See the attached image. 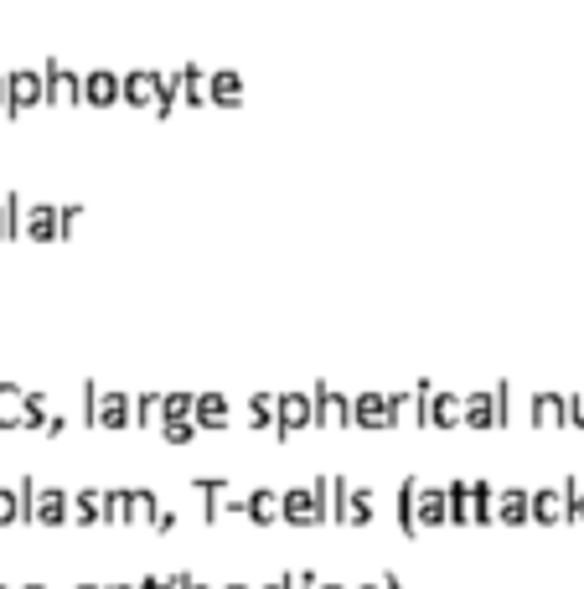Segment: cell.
Wrapping results in <instances>:
<instances>
[{
	"label": "cell",
	"instance_id": "1",
	"mask_svg": "<svg viewBox=\"0 0 584 589\" xmlns=\"http://www.w3.org/2000/svg\"><path fill=\"white\" fill-rule=\"evenodd\" d=\"M450 522L455 527H486V522H497L491 517V507H497V486L491 481H450Z\"/></svg>",
	"mask_w": 584,
	"mask_h": 589
},
{
	"label": "cell",
	"instance_id": "2",
	"mask_svg": "<svg viewBox=\"0 0 584 589\" xmlns=\"http://www.w3.org/2000/svg\"><path fill=\"white\" fill-rule=\"evenodd\" d=\"M285 522L290 527H321L331 522V476H316L311 486L285 491Z\"/></svg>",
	"mask_w": 584,
	"mask_h": 589
},
{
	"label": "cell",
	"instance_id": "3",
	"mask_svg": "<svg viewBox=\"0 0 584 589\" xmlns=\"http://www.w3.org/2000/svg\"><path fill=\"white\" fill-rule=\"evenodd\" d=\"M419 388V429H460L466 424V393H445L435 383H414Z\"/></svg>",
	"mask_w": 584,
	"mask_h": 589
},
{
	"label": "cell",
	"instance_id": "4",
	"mask_svg": "<svg viewBox=\"0 0 584 589\" xmlns=\"http://www.w3.org/2000/svg\"><path fill=\"white\" fill-rule=\"evenodd\" d=\"M32 104H47V78L37 68H16L6 73V104H0V114H21Z\"/></svg>",
	"mask_w": 584,
	"mask_h": 589
},
{
	"label": "cell",
	"instance_id": "5",
	"mask_svg": "<svg viewBox=\"0 0 584 589\" xmlns=\"http://www.w3.org/2000/svg\"><path fill=\"white\" fill-rule=\"evenodd\" d=\"M352 424L367 429V434H383V429H398V414H393V393H357L352 398Z\"/></svg>",
	"mask_w": 584,
	"mask_h": 589
},
{
	"label": "cell",
	"instance_id": "6",
	"mask_svg": "<svg viewBox=\"0 0 584 589\" xmlns=\"http://www.w3.org/2000/svg\"><path fill=\"white\" fill-rule=\"evenodd\" d=\"M125 104L150 109V114L161 119V109H166V73H150V68L125 73Z\"/></svg>",
	"mask_w": 584,
	"mask_h": 589
},
{
	"label": "cell",
	"instance_id": "7",
	"mask_svg": "<svg viewBox=\"0 0 584 589\" xmlns=\"http://www.w3.org/2000/svg\"><path fill=\"white\" fill-rule=\"evenodd\" d=\"M32 522H37V527H63V522H73V496H68L63 486L32 481Z\"/></svg>",
	"mask_w": 584,
	"mask_h": 589
},
{
	"label": "cell",
	"instance_id": "8",
	"mask_svg": "<svg viewBox=\"0 0 584 589\" xmlns=\"http://www.w3.org/2000/svg\"><path fill=\"white\" fill-rule=\"evenodd\" d=\"M316 424V393H280L274 403V434H300Z\"/></svg>",
	"mask_w": 584,
	"mask_h": 589
},
{
	"label": "cell",
	"instance_id": "9",
	"mask_svg": "<svg viewBox=\"0 0 584 589\" xmlns=\"http://www.w3.org/2000/svg\"><path fill=\"white\" fill-rule=\"evenodd\" d=\"M202 491V517L207 522H223V517H243V496L228 491V476H202L197 481Z\"/></svg>",
	"mask_w": 584,
	"mask_h": 589
},
{
	"label": "cell",
	"instance_id": "10",
	"mask_svg": "<svg viewBox=\"0 0 584 589\" xmlns=\"http://www.w3.org/2000/svg\"><path fill=\"white\" fill-rule=\"evenodd\" d=\"M316 429H352V398L336 393L331 383H316Z\"/></svg>",
	"mask_w": 584,
	"mask_h": 589
},
{
	"label": "cell",
	"instance_id": "11",
	"mask_svg": "<svg viewBox=\"0 0 584 589\" xmlns=\"http://www.w3.org/2000/svg\"><path fill=\"white\" fill-rule=\"evenodd\" d=\"M83 104H94V109L125 104V78H119V73H109V68L83 73Z\"/></svg>",
	"mask_w": 584,
	"mask_h": 589
},
{
	"label": "cell",
	"instance_id": "12",
	"mask_svg": "<svg viewBox=\"0 0 584 589\" xmlns=\"http://www.w3.org/2000/svg\"><path fill=\"white\" fill-rule=\"evenodd\" d=\"M135 424V393H114V388H104L99 393V414H94V429H130Z\"/></svg>",
	"mask_w": 584,
	"mask_h": 589
},
{
	"label": "cell",
	"instance_id": "13",
	"mask_svg": "<svg viewBox=\"0 0 584 589\" xmlns=\"http://www.w3.org/2000/svg\"><path fill=\"white\" fill-rule=\"evenodd\" d=\"M414 517H419V533H435V527H445V522H450V491H445V486H424V481H419Z\"/></svg>",
	"mask_w": 584,
	"mask_h": 589
},
{
	"label": "cell",
	"instance_id": "14",
	"mask_svg": "<svg viewBox=\"0 0 584 589\" xmlns=\"http://www.w3.org/2000/svg\"><path fill=\"white\" fill-rule=\"evenodd\" d=\"M491 517H497L502 527H528V522H533V491L502 486V491H497V507H491Z\"/></svg>",
	"mask_w": 584,
	"mask_h": 589
},
{
	"label": "cell",
	"instance_id": "15",
	"mask_svg": "<svg viewBox=\"0 0 584 589\" xmlns=\"http://www.w3.org/2000/svg\"><path fill=\"white\" fill-rule=\"evenodd\" d=\"M42 78H47V104H83V73L63 68V62H47Z\"/></svg>",
	"mask_w": 584,
	"mask_h": 589
},
{
	"label": "cell",
	"instance_id": "16",
	"mask_svg": "<svg viewBox=\"0 0 584 589\" xmlns=\"http://www.w3.org/2000/svg\"><path fill=\"white\" fill-rule=\"evenodd\" d=\"M243 517H249L254 527H274V522H285V496H280V491H269V486H254L249 496H243Z\"/></svg>",
	"mask_w": 584,
	"mask_h": 589
},
{
	"label": "cell",
	"instance_id": "17",
	"mask_svg": "<svg viewBox=\"0 0 584 589\" xmlns=\"http://www.w3.org/2000/svg\"><path fill=\"white\" fill-rule=\"evenodd\" d=\"M528 424L533 429H564L569 424V393H533Z\"/></svg>",
	"mask_w": 584,
	"mask_h": 589
},
{
	"label": "cell",
	"instance_id": "18",
	"mask_svg": "<svg viewBox=\"0 0 584 589\" xmlns=\"http://www.w3.org/2000/svg\"><path fill=\"white\" fill-rule=\"evenodd\" d=\"M21 233L37 238V243L68 238V233H63V207H26V212H21Z\"/></svg>",
	"mask_w": 584,
	"mask_h": 589
},
{
	"label": "cell",
	"instance_id": "19",
	"mask_svg": "<svg viewBox=\"0 0 584 589\" xmlns=\"http://www.w3.org/2000/svg\"><path fill=\"white\" fill-rule=\"evenodd\" d=\"M533 522H538V527L569 522V496H564L559 486H538V491H533Z\"/></svg>",
	"mask_w": 584,
	"mask_h": 589
},
{
	"label": "cell",
	"instance_id": "20",
	"mask_svg": "<svg viewBox=\"0 0 584 589\" xmlns=\"http://www.w3.org/2000/svg\"><path fill=\"white\" fill-rule=\"evenodd\" d=\"M192 419H197L202 429H228V424H233V403H228V393H197Z\"/></svg>",
	"mask_w": 584,
	"mask_h": 589
},
{
	"label": "cell",
	"instance_id": "21",
	"mask_svg": "<svg viewBox=\"0 0 584 589\" xmlns=\"http://www.w3.org/2000/svg\"><path fill=\"white\" fill-rule=\"evenodd\" d=\"M466 424L481 434V429H497V388L486 393H466Z\"/></svg>",
	"mask_w": 584,
	"mask_h": 589
},
{
	"label": "cell",
	"instance_id": "22",
	"mask_svg": "<svg viewBox=\"0 0 584 589\" xmlns=\"http://www.w3.org/2000/svg\"><path fill=\"white\" fill-rule=\"evenodd\" d=\"M104 496H109V491H99V486L78 491V496H73V522H78V527H99V522H104Z\"/></svg>",
	"mask_w": 584,
	"mask_h": 589
},
{
	"label": "cell",
	"instance_id": "23",
	"mask_svg": "<svg viewBox=\"0 0 584 589\" xmlns=\"http://www.w3.org/2000/svg\"><path fill=\"white\" fill-rule=\"evenodd\" d=\"M26 424V388L0 383V429H21Z\"/></svg>",
	"mask_w": 584,
	"mask_h": 589
},
{
	"label": "cell",
	"instance_id": "24",
	"mask_svg": "<svg viewBox=\"0 0 584 589\" xmlns=\"http://www.w3.org/2000/svg\"><path fill=\"white\" fill-rule=\"evenodd\" d=\"M414 502H419V476H409L398 486V533L404 538H419V517H414Z\"/></svg>",
	"mask_w": 584,
	"mask_h": 589
},
{
	"label": "cell",
	"instance_id": "25",
	"mask_svg": "<svg viewBox=\"0 0 584 589\" xmlns=\"http://www.w3.org/2000/svg\"><path fill=\"white\" fill-rule=\"evenodd\" d=\"M342 522H352V527H367V522H373V486H347Z\"/></svg>",
	"mask_w": 584,
	"mask_h": 589
},
{
	"label": "cell",
	"instance_id": "26",
	"mask_svg": "<svg viewBox=\"0 0 584 589\" xmlns=\"http://www.w3.org/2000/svg\"><path fill=\"white\" fill-rule=\"evenodd\" d=\"M135 424L140 429H161L166 424V393H135Z\"/></svg>",
	"mask_w": 584,
	"mask_h": 589
},
{
	"label": "cell",
	"instance_id": "27",
	"mask_svg": "<svg viewBox=\"0 0 584 589\" xmlns=\"http://www.w3.org/2000/svg\"><path fill=\"white\" fill-rule=\"evenodd\" d=\"M207 88H212V104H223V109L243 104V78H238V73H212Z\"/></svg>",
	"mask_w": 584,
	"mask_h": 589
},
{
	"label": "cell",
	"instance_id": "28",
	"mask_svg": "<svg viewBox=\"0 0 584 589\" xmlns=\"http://www.w3.org/2000/svg\"><path fill=\"white\" fill-rule=\"evenodd\" d=\"M156 512H161V496L150 491V486H135L130 491V522L135 527H150V522H156Z\"/></svg>",
	"mask_w": 584,
	"mask_h": 589
},
{
	"label": "cell",
	"instance_id": "29",
	"mask_svg": "<svg viewBox=\"0 0 584 589\" xmlns=\"http://www.w3.org/2000/svg\"><path fill=\"white\" fill-rule=\"evenodd\" d=\"M274 403H280V393H254L249 398V429L254 434H264L274 424Z\"/></svg>",
	"mask_w": 584,
	"mask_h": 589
},
{
	"label": "cell",
	"instance_id": "30",
	"mask_svg": "<svg viewBox=\"0 0 584 589\" xmlns=\"http://www.w3.org/2000/svg\"><path fill=\"white\" fill-rule=\"evenodd\" d=\"M16 522H26L21 486H16V491H11V486H0V533H6V527H16Z\"/></svg>",
	"mask_w": 584,
	"mask_h": 589
},
{
	"label": "cell",
	"instance_id": "31",
	"mask_svg": "<svg viewBox=\"0 0 584 589\" xmlns=\"http://www.w3.org/2000/svg\"><path fill=\"white\" fill-rule=\"evenodd\" d=\"M197 429H202L197 419H166V424H161V440H166V445H192Z\"/></svg>",
	"mask_w": 584,
	"mask_h": 589
},
{
	"label": "cell",
	"instance_id": "32",
	"mask_svg": "<svg viewBox=\"0 0 584 589\" xmlns=\"http://www.w3.org/2000/svg\"><path fill=\"white\" fill-rule=\"evenodd\" d=\"M104 522H114V527H130V491H109L104 496Z\"/></svg>",
	"mask_w": 584,
	"mask_h": 589
},
{
	"label": "cell",
	"instance_id": "33",
	"mask_svg": "<svg viewBox=\"0 0 584 589\" xmlns=\"http://www.w3.org/2000/svg\"><path fill=\"white\" fill-rule=\"evenodd\" d=\"M47 414H52V403H47V393H37V388H26V424H21V429H42V424H47Z\"/></svg>",
	"mask_w": 584,
	"mask_h": 589
},
{
	"label": "cell",
	"instance_id": "34",
	"mask_svg": "<svg viewBox=\"0 0 584 589\" xmlns=\"http://www.w3.org/2000/svg\"><path fill=\"white\" fill-rule=\"evenodd\" d=\"M197 393H166V419H192Z\"/></svg>",
	"mask_w": 584,
	"mask_h": 589
},
{
	"label": "cell",
	"instance_id": "35",
	"mask_svg": "<svg viewBox=\"0 0 584 589\" xmlns=\"http://www.w3.org/2000/svg\"><path fill=\"white\" fill-rule=\"evenodd\" d=\"M564 496H569V522H579L584 527V481H564Z\"/></svg>",
	"mask_w": 584,
	"mask_h": 589
},
{
	"label": "cell",
	"instance_id": "36",
	"mask_svg": "<svg viewBox=\"0 0 584 589\" xmlns=\"http://www.w3.org/2000/svg\"><path fill=\"white\" fill-rule=\"evenodd\" d=\"M68 424H73L68 414H57V409H52V414H47V424H42V434H52V440H57V434H68Z\"/></svg>",
	"mask_w": 584,
	"mask_h": 589
},
{
	"label": "cell",
	"instance_id": "37",
	"mask_svg": "<svg viewBox=\"0 0 584 589\" xmlns=\"http://www.w3.org/2000/svg\"><path fill=\"white\" fill-rule=\"evenodd\" d=\"M321 579L311 574V569H290V589H316Z\"/></svg>",
	"mask_w": 584,
	"mask_h": 589
},
{
	"label": "cell",
	"instance_id": "38",
	"mask_svg": "<svg viewBox=\"0 0 584 589\" xmlns=\"http://www.w3.org/2000/svg\"><path fill=\"white\" fill-rule=\"evenodd\" d=\"M569 424L584 429V393H569Z\"/></svg>",
	"mask_w": 584,
	"mask_h": 589
},
{
	"label": "cell",
	"instance_id": "39",
	"mask_svg": "<svg viewBox=\"0 0 584 589\" xmlns=\"http://www.w3.org/2000/svg\"><path fill=\"white\" fill-rule=\"evenodd\" d=\"M140 589H181V574H171V579H156V574H145V579H140Z\"/></svg>",
	"mask_w": 584,
	"mask_h": 589
},
{
	"label": "cell",
	"instance_id": "40",
	"mask_svg": "<svg viewBox=\"0 0 584 589\" xmlns=\"http://www.w3.org/2000/svg\"><path fill=\"white\" fill-rule=\"evenodd\" d=\"M171 527H176V512H171V507H161V512H156V522H150V533H171Z\"/></svg>",
	"mask_w": 584,
	"mask_h": 589
},
{
	"label": "cell",
	"instance_id": "41",
	"mask_svg": "<svg viewBox=\"0 0 584 589\" xmlns=\"http://www.w3.org/2000/svg\"><path fill=\"white\" fill-rule=\"evenodd\" d=\"M78 217H83V207H63V233H73Z\"/></svg>",
	"mask_w": 584,
	"mask_h": 589
},
{
	"label": "cell",
	"instance_id": "42",
	"mask_svg": "<svg viewBox=\"0 0 584 589\" xmlns=\"http://www.w3.org/2000/svg\"><path fill=\"white\" fill-rule=\"evenodd\" d=\"M181 589H212V584H202V579H192V574H181Z\"/></svg>",
	"mask_w": 584,
	"mask_h": 589
},
{
	"label": "cell",
	"instance_id": "43",
	"mask_svg": "<svg viewBox=\"0 0 584 589\" xmlns=\"http://www.w3.org/2000/svg\"><path fill=\"white\" fill-rule=\"evenodd\" d=\"M259 589H290V574H280V579H269V584H259Z\"/></svg>",
	"mask_w": 584,
	"mask_h": 589
},
{
	"label": "cell",
	"instance_id": "44",
	"mask_svg": "<svg viewBox=\"0 0 584 589\" xmlns=\"http://www.w3.org/2000/svg\"><path fill=\"white\" fill-rule=\"evenodd\" d=\"M352 589H388V579H362V584H352Z\"/></svg>",
	"mask_w": 584,
	"mask_h": 589
},
{
	"label": "cell",
	"instance_id": "45",
	"mask_svg": "<svg viewBox=\"0 0 584 589\" xmlns=\"http://www.w3.org/2000/svg\"><path fill=\"white\" fill-rule=\"evenodd\" d=\"M388 579V589H404V579H398V574H383Z\"/></svg>",
	"mask_w": 584,
	"mask_h": 589
},
{
	"label": "cell",
	"instance_id": "46",
	"mask_svg": "<svg viewBox=\"0 0 584 589\" xmlns=\"http://www.w3.org/2000/svg\"><path fill=\"white\" fill-rule=\"evenodd\" d=\"M223 589H254V584H243V579H228V584H223Z\"/></svg>",
	"mask_w": 584,
	"mask_h": 589
},
{
	"label": "cell",
	"instance_id": "47",
	"mask_svg": "<svg viewBox=\"0 0 584 589\" xmlns=\"http://www.w3.org/2000/svg\"><path fill=\"white\" fill-rule=\"evenodd\" d=\"M104 589H140V584H104Z\"/></svg>",
	"mask_w": 584,
	"mask_h": 589
},
{
	"label": "cell",
	"instance_id": "48",
	"mask_svg": "<svg viewBox=\"0 0 584 589\" xmlns=\"http://www.w3.org/2000/svg\"><path fill=\"white\" fill-rule=\"evenodd\" d=\"M316 589H347V584H316Z\"/></svg>",
	"mask_w": 584,
	"mask_h": 589
},
{
	"label": "cell",
	"instance_id": "49",
	"mask_svg": "<svg viewBox=\"0 0 584 589\" xmlns=\"http://www.w3.org/2000/svg\"><path fill=\"white\" fill-rule=\"evenodd\" d=\"M21 589H47V584H21Z\"/></svg>",
	"mask_w": 584,
	"mask_h": 589
},
{
	"label": "cell",
	"instance_id": "50",
	"mask_svg": "<svg viewBox=\"0 0 584 589\" xmlns=\"http://www.w3.org/2000/svg\"><path fill=\"white\" fill-rule=\"evenodd\" d=\"M78 589H104V584H78Z\"/></svg>",
	"mask_w": 584,
	"mask_h": 589
},
{
	"label": "cell",
	"instance_id": "51",
	"mask_svg": "<svg viewBox=\"0 0 584 589\" xmlns=\"http://www.w3.org/2000/svg\"><path fill=\"white\" fill-rule=\"evenodd\" d=\"M0 589H11V584H0Z\"/></svg>",
	"mask_w": 584,
	"mask_h": 589
}]
</instances>
